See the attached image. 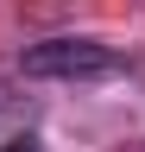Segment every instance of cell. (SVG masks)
<instances>
[{"mask_svg": "<svg viewBox=\"0 0 145 152\" xmlns=\"http://www.w3.org/2000/svg\"><path fill=\"white\" fill-rule=\"evenodd\" d=\"M126 57L101 38H44V45L19 51V70L38 76V83H95V76H114Z\"/></svg>", "mask_w": 145, "mask_h": 152, "instance_id": "1", "label": "cell"}, {"mask_svg": "<svg viewBox=\"0 0 145 152\" xmlns=\"http://www.w3.org/2000/svg\"><path fill=\"white\" fill-rule=\"evenodd\" d=\"M0 152H44V146H38V140H6Z\"/></svg>", "mask_w": 145, "mask_h": 152, "instance_id": "2", "label": "cell"}]
</instances>
